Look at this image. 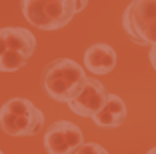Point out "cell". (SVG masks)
<instances>
[{"mask_svg":"<svg viewBox=\"0 0 156 154\" xmlns=\"http://www.w3.org/2000/svg\"><path fill=\"white\" fill-rule=\"evenodd\" d=\"M104 150L106 148L102 144H98V142H82L72 154H102Z\"/></svg>","mask_w":156,"mask_h":154,"instance_id":"30bf717a","label":"cell"},{"mask_svg":"<svg viewBox=\"0 0 156 154\" xmlns=\"http://www.w3.org/2000/svg\"><path fill=\"white\" fill-rule=\"evenodd\" d=\"M0 154H4V152H2V150H0Z\"/></svg>","mask_w":156,"mask_h":154,"instance_id":"4fadbf2b","label":"cell"},{"mask_svg":"<svg viewBox=\"0 0 156 154\" xmlns=\"http://www.w3.org/2000/svg\"><path fill=\"white\" fill-rule=\"evenodd\" d=\"M128 108L124 104V100L116 94H108L106 104L92 116V122L100 128H120L126 122Z\"/></svg>","mask_w":156,"mask_h":154,"instance_id":"9c48e42d","label":"cell"},{"mask_svg":"<svg viewBox=\"0 0 156 154\" xmlns=\"http://www.w3.org/2000/svg\"><path fill=\"white\" fill-rule=\"evenodd\" d=\"M148 58H150L152 68L156 70V46H150V52H148Z\"/></svg>","mask_w":156,"mask_h":154,"instance_id":"8fae6325","label":"cell"},{"mask_svg":"<svg viewBox=\"0 0 156 154\" xmlns=\"http://www.w3.org/2000/svg\"><path fill=\"white\" fill-rule=\"evenodd\" d=\"M88 0H20L24 18L40 30H60L76 16Z\"/></svg>","mask_w":156,"mask_h":154,"instance_id":"7a4b0ae2","label":"cell"},{"mask_svg":"<svg viewBox=\"0 0 156 154\" xmlns=\"http://www.w3.org/2000/svg\"><path fill=\"white\" fill-rule=\"evenodd\" d=\"M154 152H156V146H154Z\"/></svg>","mask_w":156,"mask_h":154,"instance_id":"5bb4252c","label":"cell"},{"mask_svg":"<svg viewBox=\"0 0 156 154\" xmlns=\"http://www.w3.org/2000/svg\"><path fill=\"white\" fill-rule=\"evenodd\" d=\"M122 28L138 46H156V0H132L122 14Z\"/></svg>","mask_w":156,"mask_h":154,"instance_id":"5b68a950","label":"cell"},{"mask_svg":"<svg viewBox=\"0 0 156 154\" xmlns=\"http://www.w3.org/2000/svg\"><path fill=\"white\" fill-rule=\"evenodd\" d=\"M108 94H110V92L104 88V84H102L100 80L88 78V82H86V86L82 88V92L74 100L66 102V104H68L70 112L78 114V116H84V118H92L106 104Z\"/></svg>","mask_w":156,"mask_h":154,"instance_id":"52a82bcc","label":"cell"},{"mask_svg":"<svg viewBox=\"0 0 156 154\" xmlns=\"http://www.w3.org/2000/svg\"><path fill=\"white\" fill-rule=\"evenodd\" d=\"M0 128L8 136H34L44 128V114L28 98H10L0 106Z\"/></svg>","mask_w":156,"mask_h":154,"instance_id":"3957f363","label":"cell"},{"mask_svg":"<svg viewBox=\"0 0 156 154\" xmlns=\"http://www.w3.org/2000/svg\"><path fill=\"white\" fill-rule=\"evenodd\" d=\"M84 66L94 76H104V74L112 72L116 66V50L104 42L92 44L84 52Z\"/></svg>","mask_w":156,"mask_h":154,"instance_id":"ba28073f","label":"cell"},{"mask_svg":"<svg viewBox=\"0 0 156 154\" xmlns=\"http://www.w3.org/2000/svg\"><path fill=\"white\" fill-rule=\"evenodd\" d=\"M36 50V36L26 28H0V72H16L26 66Z\"/></svg>","mask_w":156,"mask_h":154,"instance_id":"277c9868","label":"cell"},{"mask_svg":"<svg viewBox=\"0 0 156 154\" xmlns=\"http://www.w3.org/2000/svg\"><path fill=\"white\" fill-rule=\"evenodd\" d=\"M82 142V130L68 120H56L44 132V148L48 154H72Z\"/></svg>","mask_w":156,"mask_h":154,"instance_id":"8992f818","label":"cell"},{"mask_svg":"<svg viewBox=\"0 0 156 154\" xmlns=\"http://www.w3.org/2000/svg\"><path fill=\"white\" fill-rule=\"evenodd\" d=\"M146 154H156V152H154V148H150V150H148Z\"/></svg>","mask_w":156,"mask_h":154,"instance_id":"7c38bea8","label":"cell"},{"mask_svg":"<svg viewBox=\"0 0 156 154\" xmlns=\"http://www.w3.org/2000/svg\"><path fill=\"white\" fill-rule=\"evenodd\" d=\"M86 70L72 58L52 60L50 64H46L44 72H42V86H44L46 94L56 102L74 100L86 86Z\"/></svg>","mask_w":156,"mask_h":154,"instance_id":"6da1fadb","label":"cell"}]
</instances>
